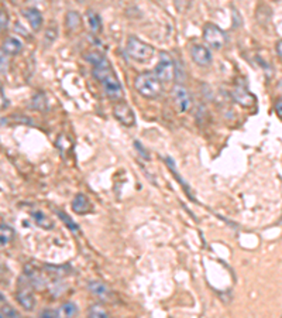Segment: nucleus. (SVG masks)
<instances>
[{"label":"nucleus","instance_id":"nucleus-5","mask_svg":"<svg viewBox=\"0 0 282 318\" xmlns=\"http://www.w3.org/2000/svg\"><path fill=\"white\" fill-rule=\"evenodd\" d=\"M204 40L212 48H222L227 41V36L224 33L220 27H217L216 24H206L204 28Z\"/></svg>","mask_w":282,"mask_h":318},{"label":"nucleus","instance_id":"nucleus-6","mask_svg":"<svg viewBox=\"0 0 282 318\" xmlns=\"http://www.w3.org/2000/svg\"><path fill=\"white\" fill-rule=\"evenodd\" d=\"M113 115L114 118L126 127H133L136 125V115L133 109L123 100H117L113 106Z\"/></svg>","mask_w":282,"mask_h":318},{"label":"nucleus","instance_id":"nucleus-15","mask_svg":"<svg viewBox=\"0 0 282 318\" xmlns=\"http://www.w3.org/2000/svg\"><path fill=\"white\" fill-rule=\"evenodd\" d=\"M86 24L89 27V30L92 31L93 34H98L102 31V19L96 12L93 10H88L86 13Z\"/></svg>","mask_w":282,"mask_h":318},{"label":"nucleus","instance_id":"nucleus-14","mask_svg":"<svg viewBox=\"0 0 282 318\" xmlns=\"http://www.w3.org/2000/svg\"><path fill=\"white\" fill-rule=\"evenodd\" d=\"M72 209L76 214H88L92 209V204L84 194H78L72 201Z\"/></svg>","mask_w":282,"mask_h":318},{"label":"nucleus","instance_id":"nucleus-4","mask_svg":"<svg viewBox=\"0 0 282 318\" xmlns=\"http://www.w3.org/2000/svg\"><path fill=\"white\" fill-rule=\"evenodd\" d=\"M154 74L157 75L158 80L161 81V82H171L175 78V64H174V60L171 58L170 54H161L159 61L155 65Z\"/></svg>","mask_w":282,"mask_h":318},{"label":"nucleus","instance_id":"nucleus-31","mask_svg":"<svg viewBox=\"0 0 282 318\" xmlns=\"http://www.w3.org/2000/svg\"><path fill=\"white\" fill-rule=\"evenodd\" d=\"M279 88H281V89H282V80H281V82H279Z\"/></svg>","mask_w":282,"mask_h":318},{"label":"nucleus","instance_id":"nucleus-24","mask_svg":"<svg viewBox=\"0 0 282 318\" xmlns=\"http://www.w3.org/2000/svg\"><path fill=\"white\" fill-rule=\"evenodd\" d=\"M0 312H2L3 317H19V312L13 310L12 307H9V305H6Z\"/></svg>","mask_w":282,"mask_h":318},{"label":"nucleus","instance_id":"nucleus-1","mask_svg":"<svg viewBox=\"0 0 282 318\" xmlns=\"http://www.w3.org/2000/svg\"><path fill=\"white\" fill-rule=\"evenodd\" d=\"M85 60L93 65V75L102 84L105 93L112 99H123V86L118 81L117 74L114 73L112 64L103 54L99 51H91L85 55Z\"/></svg>","mask_w":282,"mask_h":318},{"label":"nucleus","instance_id":"nucleus-7","mask_svg":"<svg viewBox=\"0 0 282 318\" xmlns=\"http://www.w3.org/2000/svg\"><path fill=\"white\" fill-rule=\"evenodd\" d=\"M172 99L177 106L178 112L186 113L189 112L192 108V96L189 91L182 85H175L172 89Z\"/></svg>","mask_w":282,"mask_h":318},{"label":"nucleus","instance_id":"nucleus-17","mask_svg":"<svg viewBox=\"0 0 282 318\" xmlns=\"http://www.w3.org/2000/svg\"><path fill=\"white\" fill-rule=\"evenodd\" d=\"M14 239V229L9 225L0 226V248L7 246Z\"/></svg>","mask_w":282,"mask_h":318},{"label":"nucleus","instance_id":"nucleus-12","mask_svg":"<svg viewBox=\"0 0 282 318\" xmlns=\"http://www.w3.org/2000/svg\"><path fill=\"white\" fill-rule=\"evenodd\" d=\"M23 16L26 17L30 27L33 28L34 31H38L41 26H43V14L38 9L35 7H28L26 10H23Z\"/></svg>","mask_w":282,"mask_h":318},{"label":"nucleus","instance_id":"nucleus-26","mask_svg":"<svg viewBox=\"0 0 282 318\" xmlns=\"http://www.w3.org/2000/svg\"><path fill=\"white\" fill-rule=\"evenodd\" d=\"M41 317H59V311L57 310H46L39 314Z\"/></svg>","mask_w":282,"mask_h":318},{"label":"nucleus","instance_id":"nucleus-23","mask_svg":"<svg viewBox=\"0 0 282 318\" xmlns=\"http://www.w3.org/2000/svg\"><path fill=\"white\" fill-rule=\"evenodd\" d=\"M57 34H58V31H57V27H50L48 30H47V33H46V40H47V44H50V43H53L55 39H57Z\"/></svg>","mask_w":282,"mask_h":318},{"label":"nucleus","instance_id":"nucleus-21","mask_svg":"<svg viewBox=\"0 0 282 318\" xmlns=\"http://www.w3.org/2000/svg\"><path fill=\"white\" fill-rule=\"evenodd\" d=\"M89 317H107V311L100 305H92L89 310Z\"/></svg>","mask_w":282,"mask_h":318},{"label":"nucleus","instance_id":"nucleus-8","mask_svg":"<svg viewBox=\"0 0 282 318\" xmlns=\"http://www.w3.org/2000/svg\"><path fill=\"white\" fill-rule=\"evenodd\" d=\"M190 57L195 64L200 66H208L212 62V54L208 47L202 44H195L190 47Z\"/></svg>","mask_w":282,"mask_h":318},{"label":"nucleus","instance_id":"nucleus-19","mask_svg":"<svg viewBox=\"0 0 282 318\" xmlns=\"http://www.w3.org/2000/svg\"><path fill=\"white\" fill-rule=\"evenodd\" d=\"M31 106L34 109H38V111H43L47 108V99L44 93H38L33 98V102H31Z\"/></svg>","mask_w":282,"mask_h":318},{"label":"nucleus","instance_id":"nucleus-10","mask_svg":"<svg viewBox=\"0 0 282 318\" xmlns=\"http://www.w3.org/2000/svg\"><path fill=\"white\" fill-rule=\"evenodd\" d=\"M88 289H89V292L92 293L95 297L100 298V300H103V301H107V300L112 298V292H110V289H109L105 283H102V281H89Z\"/></svg>","mask_w":282,"mask_h":318},{"label":"nucleus","instance_id":"nucleus-27","mask_svg":"<svg viewBox=\"0 0 282 318\" xmlns=\"http://www.w3.org/2000/svg\"><path fill=\"white\" fill-rule=\"evenodd\" d=\"M5 106H7V99L6 96H5V93H3V88L0 85V109L5 108Z\"/></svg>","mask_w":282,"mask_h":318},{"label":"nucleus","instance_id":"nucleus-32","mask_svg":"<svg viewBox=\"0 0 282 318\" xmlns=\"http://www.w3.org/2000/svg\"><path fill=\"white\" fill-rule=\"evenodd\" d=\"M0 300H3V296H2V294H0Z\"/></svg>","mask_w":282,"mask_h":318},{"label":"nucleus","instance_id":"nucleus-13","mask_svg":"<svg viewBox=\"0 0 282 318\" xmlns=\"http://www.w3.org/2000/svg\"><path fill=\"white\" fill-rule=\"evenodd\" d=\"M21 50H23V43L16 37H7L6 40L3 41L2 51L6 55H17L21 53Z\"/></svg>","mask_w":282,"mask_h":318},{"label":"nucleus","instance_id":"nucleus-28","mask_svg":"<svg viewBox=\"0 0 282 318\" xmlns=\"http://www.w3.org/2000/svg\"><path fill=\"white\" fill-rule=\"evenodd\" d=\"M275 111H276V115H278V116L282 119V99L276 100Z\"/></svg>","mask_w":282,"mask_h":318},{"label":"nucleus","instance_id":"nucleus-20","mask_svg":"<svg viewBox=\"0 0 282 318\" xmlns=\"http://www.w3.org/2000/svg\"><path fill=\"white\" fill-rule=\"evenodd\" d=\"M61 311H62V314L66 315V317H73V315L78 314V307H76L75 303H65V304L62 305Z\"/></svg>","mask_w":282,"mask_h":318},{"label":"nucleus","instance_id":"nucleus-30","mask_svg":"<svg viewBox=\"0 0 282 318\" xmlns=\"http://www.w3.org/2000/svg\"><path fill=\"white\" fill-rule=\"evenodd\" d=\"M276 53L279 54V57L282 58V40L276 43Z\"/></svg>","mask_w":282,"mask_h":318},{"label":"nucleus","instance_id":"nucleus-18","mask_svg":"<svg viewBox=\"0 0 282 318\" xmlns=\"http://www.w3.org/2000/svg\"><path fill=\"white\" fill-rule=\"evenodd\" d=\"M31 217H33V219L35 221V224L38 226H41V228H44V229H53L54 228L53 221L41 211H34L33 214H31Z\"/></svg>","mask_w":282,"mask_h":318},{"label":"nucleus","instance_id":"nucleus-25","mask_svg":"<svg viewBox=\"0 0 282 318\" xmlns=\"http://www.w3.org/2000/svg\"><path fill=\"white\" fill-rule=\"evenodd\" d=\"M9 24V17L5 12H0V28H6Z\"/></svg>","mask_w":282,"mask_h":318},{"label":"nucleus","instance_id":"nucleus-2","mask_svg":"<svg viewBox=\"0 0 282 318\" xmlns=\"http://www.w3.org/2000/svg\"><path fill=\"white\" fill-rule=\"evenodd\" d=\"M136 91L148 99H155L163 92V82L154 73H143L134 81Z\"/></svg>","mask_w":282,"mask_h":318},{"label":"nucleus","instance_id":"nucleus-29","mask_svg":"<svg viewBox=\"0 0 282 318\" xmlns=\"http://www.w3.org/2000/svg\"><path fill=\"white\" fill-rule=\"evenodd\" d=\"M134 145H136V147H137V150L140 153H143V156H144L145 159H148V154H147V153L144 152V149H143V146H141V145H140V143H138V142H136V143H134Z\"/></svg>","mask_w":282,"mask_h":318},{"label":"nucleus","instance_id":"nucleus-3","mask_svg":"<svg viewBox=\"0 0 282 318\" xmlns=\"http://www.w3.org/2000/svg\"><path fill=\"white\" fill-rule=\"evenodd\" d=\"M126 48H127V54L130 55V58L137 61V62H141V64L148 62L154 57V54H155L154 47L147 44L144 41L138 40L137 37H130L127 40V47Z\"/></svg>","mask_w":282,"mask_h":318},{"label":"nucleus","instance_id":"nucleus-11","mask_svg":"<svg viewBox=\"0 0 282 318\" xmlns=\"http://www.w3.org/2000/svg\"><path fill=\"white\" fill-rule=\"evenodd\" d=\"M233 98L236 99L237 103H240L244 108H250V106L254 105V102H256V98L243 86H236L233 89Z\"/></svg>","mask_w":282,"mask_h":318},{"label":"nucleus","instance_id":"nucleus-16","mask_svg":"<svg viewBox=\"0 0 282 318\" xmlns=\"http://www.w3.org/2000/svg\"><path fill=\"white\" fill-rule=\"evenodd\" d=\"M65 23L69 31H78L82 26V17L76 10H71V12L66 13Z\"/></svg>","mask_w":282,"mask_h":318},{"label":"nucleus","instance_id":"nucleus-22","mask_svg":"<svg viewBox=\"0 0 282 318\" xmlns=\"http://www.w3.org/2000/svg\"><path fill=\"white\" fill-rule=\"evenodd\" d=\"M58 215H59V218H61V219H62V221H64V222H65L66 226H68V228H69L71 231H73V232H78V225H76V224L73 222L72 219H71V218H69V217H68V215H66L65 212H58Z\"/></svg>","mask_w":282,"mask_h":318},{"label":"nucleus","instance_id":"nucleus-9","mask_svg":"<svg viewBox=\"0 0 282 318\" xmlns=\"http://www.w3.org/2000/svg\"><path fill=\"white\" fill-rule=\"evenodd\" d=\"M16 297H17V301L20 303V305H23L24 310L33 311L34 305H35V298H34L31 289H28V286H20Z\"/></svg>","mask_w":282,"mask_h":318}]
</instances>
